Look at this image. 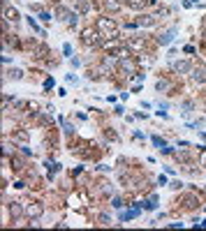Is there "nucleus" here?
I'll return each mask as SVG.
<instances>
[{"label":"nucleus","instance_id":"nucleus-6","mask_svg":"<svg viewBox=\"0 0 206 231\" xmlns=\"http://www.w3.org/2000/svg\"><path fill=\"white\" fill-rule=\"evenodd\" d=\"M9 76H14V79H21V72H19V69H12Z\"/></svg>","mask_w":206,"mask_h":231},{"label":"nucleus","instance_id":"nucleus-5","mask_svg":"<svg viewBox=\"0 0 206 231\" xmlns=\"http://www.w3.org/2000/svg\"><path fill=\"white\" fill-rule=\"evenodd\" d=\"M158 42H160V44H169V42H171V32H167V35L158 37Z\"/></svg>","mask_w":206,"mask_h":231},{"label":"nucleus","instance_id":"nucleus-7","mask_svg":"<svg viewBox=\"0 0 206 231\" xmlns=\"http://www.w3.org/2000/svg\"><path fill=\"white\" fill-rule=\"evenodd\" d=\"M167 88V81H158V90H164Z\"/></svg>","mask_w":206,"mask_h":231},{"label":"nucleus","instance_id":"nucleus-4","mask_svg":"<svg viewBox=\"0 0 206 231\" xmlns=\"http://www.w3.org/2000/svg\"><path fill=\"white\" fill-rule=\"evenodd\" d=\"M39 213H42V206H28V215H39Z\"/></svg>","mask_w":206,"mask_h":231},{"label":"nucleus","instance_id":"nucleus-3","mask_svg":"<svg viewBox=\"0 0 206 231\" xmlns=\"http://www.w3.org/2000/svg\"><path fill=\"white\" fill-rule=\"evenodd\" d=\"M174 69H176V72H190V63L181 60V63H176V65H174Z\"/></svg>","mask_w":206,"mask_h":231},{"label":"nucleus","instance_id":"nucleus-1","mask_svg":"<svg viewBox=\"0 0 206 231\" xmlns=\"http://www.w3.org/2000/svg\"><path fill=\"white\" fill-rule=\"evenodd\" d=\"M139 213H141V208H139V206H134L132 210H127V213H121V222H127V220H132V217H137Z\"/></svg>","mask_w":206,"mask_h":231},{"label":"nucleus","instance_id":"nucleus-2","mask_svg":"<svg viewBox=\"0 0 206 231\" xmlns=\"http://www.w3.org/2000/svg\"><path fill=\"white\" fill-rule=\"evenodd\" d=\"M192 81H195V83H204L206 81V72L204 69H195V72H192Z\"/></svg>","mask_w":206,"mask_h":231}]
</instances>
